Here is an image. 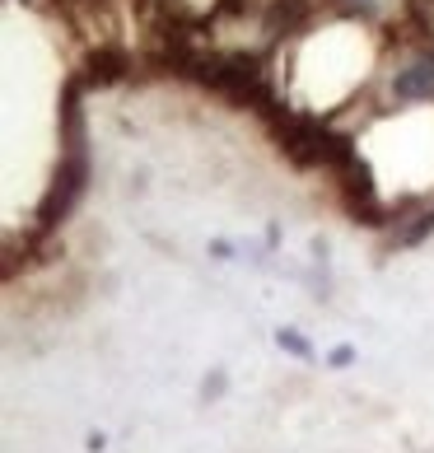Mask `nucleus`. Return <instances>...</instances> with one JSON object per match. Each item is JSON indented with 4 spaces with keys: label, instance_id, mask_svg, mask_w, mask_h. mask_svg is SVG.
Wrapping results in <instances>:
<instances>
[{
    "label": "nucleus",
    "instance_id": "nucleus-3",
    "mask_svg": "<svg viewBox=\"0 0 434 453\" xmlns=\"http://www.w3.org/2000/svg\"><path fill=\"white\" fill-rule=\"evenodd\" d=\"M122 71H126V57L112 52V47H103V52L89 57V80L94 85H112V80H122Z\"/></svg>",
    "mask_w": 434,
    "mask_h": 453
},
{
    "label": "nucleus",
    "instance_id": "nucleus-1",
    "mask_svg": "<svg viewBox=\"0 0 434 453\" xmlns=\"http://www.w3.org/2000/svg\"><path fill=\"white\" fill-rule=\"evenodd\" d=\"M89 188V150H85V122H80V89L71 85L65 89V155H61V169H57V182L47 192L38 220L42 229H52L61 215H71V206Z\"/></svg>",
    "mask_w": 434,
    "mask_h": 453
},
{
    "label": "nucleus",
    "instance_id": "nucleus-5",
    "mask_svg": "<svg viewBox=\"0 0 434 453\" xmlns=\"http://www.w3.org/2000/svg\"><path fill=\"white\" fill-rule=\"evenodd\" d=\"M280 346H286V350H294V356H308V342H299L294 332H280Z\"/></svg>",
    "mask_w": 434,
    "mask_h": 453
},
{
    "label": "nucleus",
    "instance_id": "nucleus-4",
    "mask_svg": "<svg viewBox=\"0 0 434 453\" xmlns=\"http://www.w3.org/2000/svg\"><path fill=\"white\" fill-rule=\"evenodd\" d=\"M304 14H308V0H276L271 14H266V28H271L276 38H280V33L294 28L299 19H304Z\"/></svg>",
    "mask_w": 434,
    "mask_h": 453
},
{
    "label": "nucleus",
    "instance_id": "nucleus-2",
    "mask_svg": "<svg viewBox=\"0 0 434 453\" xmlns=\"http://www.w3.org/2000/svg\"><path fill=\"white\" fill-rule=\"evenodd\" d=\"M392 94L397 98H434V52L421 57V61H411L407 71H397Z\"/></svg>",
    "mask_w": 434,
    "mask_h": 453
}]
</instances>
